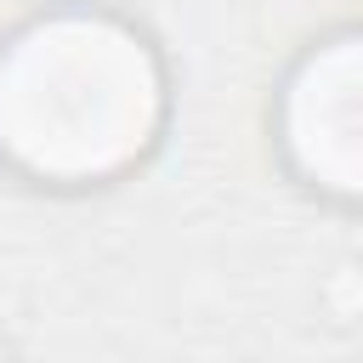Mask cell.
I'll return each mask as SVG.
<instances>
[{"mask_svg":"<svg viewBox=\"0 0 363 363\" xmlns=\"http://www.w3.org/2000/svg\"><path fill=\"white\" fill-rule=\"evenodd\" d=\"M357 57L352 40H335L318 51L301 79L289 85V147L306 159L318 182H335L340 193L357 176Z\"/></svg>","mask_w":363,"mask_h":363,"instance_id":"cell-2","label":"cell"},{"mask_svg":"<svg viewBox=\"0 0 363 363\" xmlns=\"http://www.w3.org/2000/svg\"><path fill=\"white\" fill-rule=\"evenodd\" d=\"M147 45L102 17H57L11 40L0 62V147L40 176H102L153 125Z\"/></svg>","mask_w":363,"mask_h":363,"instance_id":"cell-1","label":"cell"}]
</instances>
